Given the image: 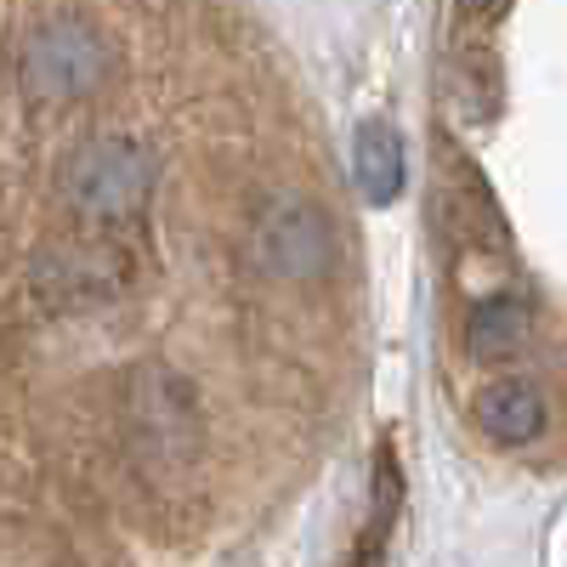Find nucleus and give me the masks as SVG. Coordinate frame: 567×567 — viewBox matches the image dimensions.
I'll return each instance as SVG.
<instances>
[{
	"mask_svg": "<svg viewBox=\"0 0 567 567\" xmlns=\"http://www.w3.org/2000/svg\"><path fill=\"white\" fill-rule=\"evenodd\" d=\"M465 336L483 358H505V352H516L528 341V307L516 296H488V301H477V312H471Z\"/></svg>",
	"mask_w": 567,
	"mask_h": 567,
	"instance_id": "obj_9",
	"label": "nucleus"
},
{
	"mask_svg": "<svg viewBox=\"0 0 567 567\" xmlns=\"http://www.w3.org/2000/svg\"><path fill=\"white\" fill-rule=\"evenodd\" d=\"M477 420H483V432L499 437V443H528V437H539V425H545V398L528 381H494L477 398Z\"/></svg>",
	"mask_w": 567,
	"mask_h": 567,
	"instance_id": "obj_7",
	"label": "nucleus"
},
{
	"mask_svg": "<svg viewBox=\"0 0 567 567\" xmlns=\"http://www.w3.org/2000/svg\"><path fill=\"white\" fill-rule=\"evenodd\" d=\"M148 187H154V159L125 136L91 142V148H80L74 165H69V199L85 216H109V221L131 216V210H142Z\"/></svg>",
	"mask_w": 567,
	"mask_h": 567,
	"instance_id": "obj_3",
	"label": "nucleus"
},
{
	"mask_svg": "<svg viewBox=\"0 0 567 567\" xmlns=\"http://www.w3.org/2000/svg\"><path fill=\"white\" fill-rule=\"evenodd\" d=\"M352 176H358V194L369 205H392L403 194V136L381 120L358 125L352 142Z\"/></svg>",
	"mask_w": 567,
	"mask_h": 567,
	"instance_id": "obj_6",
	"label": "nucleus"
},
{
	"mask_svg": "<svg viewBox=\"0 0 567 567\" xmlns=\"http://www.w3.org/2000/svg\"><path fill=\"white\" fill-rule=\"evenodd\" d=\"M125 278V261L103 245H69V250H45L34 261V284L52 301H97Z\"/></svg>",
	"mask_w": 567,
	"mask_h": 567,
	"instance_id": "obj_5",
	"label": "nucleus"
},
{
	"mask_svg": "<svg viewBox=\"0 0 567 567\" xmlns=\"http://www.w3.org/2000/svg\"><path fill=\"white\" fill-rule=\"evenodd\" d=\"M499 7H505V0H460V12H465V18H477V23H483V18H494Z\"/></svg>",
	"mask_w": 567,
	"mask_h": 567,
	"instance_id": "obj_10",
	"label": "nucleus"
},
{
	"mask_svg": "<svg viewBox=\"0 0 567 567\" xmlns=\"http://www.w3.org/2000/svg\"><path fill=\"white\" fill-rule=\"evenodd\" d=\"M109 74V45L97 29L85 23H40L23 45V80L34 97L45 103H69V97H85L91 85H103Z\"/></svg>",
	"mask_w": 567,
	"mask_h": 567,
	"instance_id": "obj_2",
	"label": "nucleus"
},
{
	"mask_svg": "<svg viewBox=\"0 0 567 567\" xmlns=\"http://www.w3.org/2000/svg\"><path fill=\"white\" fill-rule=\"evenodd\" d=\"M131 437L154 465H182L199 449V403L182 374L148 363L131 381Z\"/></svg>",
	"mask_w": 567,
	"mask_h": 567,
	"instance_id": "obj_1",
	"label": "nucleus"
},
{
	"mask_svg": "<svg viewBox=\"0 0 567 567\" xmlns=\"http://www.w3.org/2000/svg\"><path fill=\"white\" fill-rule=\"evenodd\" d=\"M398 499H403L398 454H392V443H381V454H374V505H369V523H363V534H358L347 567H386V539H392Z\"/></svg>",
	"mask_w": 567,
	"mask_h": 567,
	"instance_id": "obj_8",
	"label": "nucleus"
},
{
	"mask_svg": "<svg viewBox=\"0 0 567 567\" xmlns=\"http://www.w3.org/2000/svg\"><path fill=\"white\" fill-rule=\"evenodd\" d=\"M256 256L278 278H318L336 261V227L307 199H278L256 221Z\"/></svg>",
	"mask_w": 567,
	"mask_h": 567,
	"instance_id": "obj_4",
	"label": "nucleus"
}]
</instances>
